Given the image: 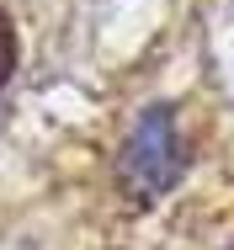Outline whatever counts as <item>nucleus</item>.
<instances>
[{
  "label": "nucleus",
  "instance_id": "1",
  "mask_svg": "<svg viewBox=\"0 0 234 250\" xmlns=\"http://www.w3.org/2000/svg\"><path fill=\"white\" fill-rule=\"evenodd\" d=\"M181 170H187V139H181L176 106L154 101V106L139 112L128 144L117 154V181L139 202H149V197H160V192H170L181 181Z\"/></svg>",
  "mask_w": 234,
  "mask_h": 250
},
{
  "label": "nucleus",
  "instance_id": "2",
  "mask_svg": "<svg viewBox=\"0 0 234 250\" xmlns=\"http://www.w3.org/2000/svg\"><path fill=\"white\" fill-rule=\"evenodd\" d=\"M16 64H21V43H16V21H11V11L0 5V91L11 85Z\"/></svg>",
  "mask_w": 234,
  "mask_h": 250
}]
</instances>
